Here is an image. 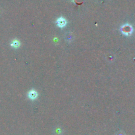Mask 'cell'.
Wrapping results in <instances>:
<instances>
[{
  "mask_svg": "<svg viewBox=\"0 0 135 135\" xmlns=\"http://www.w3.org/2000/svg\"><path fill=\"white\" fill-rule=\"evenodd\" d=\"M57 25L58 27H59V28H63L66 26L67 25V21H66L63 17H59V19H57Z\"/></svg>",
  "mask_w": 135,
  "mask_h": 135,
  "instance_id": "1",
  "label": "cell"
},
{
  "mask_svg": "<svg viewBox=\"0 0 135 135\" xmlns=\"http://www.w3.org/2000/svg\"><path fill=\"white\" fill-rule=\"evenodd\" d=\"M27 96H28V98L29 99L33 100H35L36 98H37V97H38V93L34 90H31L29 91Z\"/></svg>",
  "mask_w": 135,
  "mask_h": 135,
  "instance_id": "2",
  "label": "cell"
},
{
  "mask_svg": "<svg viewBox=\"0 0 135 135\" xmlns=\"http://www.w3.org/2000/svg\"><path fill=\"white\" fill-rule=\"evenodd\" d=\"M20 45V43L19 41H14V42H13V43L11 44V46L14 47V48H18V47Z\"/></svg>",
  "mask_w": 135,
  "mask_h": 135,
  "instance_id": "3",
  "label": "cell"
}]
</instances>
